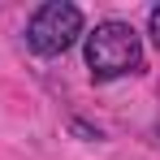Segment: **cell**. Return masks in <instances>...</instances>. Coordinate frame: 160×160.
<instances>
[{"instance_id":"obj_3","label":"cell","mask_w":160,"mask_h":160,"mask_svg":"<svg viewBox=\"0 0 160 160\" xmlns=\"http://www.w3.org/2000/svg\"><path fill=\"white\" fill-rule=\"evenodd\" d=\"M69 134H78L82 143H100V138H104L100 126H91V121H82V117H69Z\"/></svg>"},{"instance_id":"obj_2","label":"cell","mask_w":160,"mask_h":160,"mask_svg":"<svg viewBox=\"0 0 160 160\" xmlns=\"http://www.w3.org/2000/svg\"><path fill=\"white\" fill-rule=\"evenodd\" d=\"M82 35H87V18H82L78 4L74 0H48L26 22V48L43 61H52V56H65Z\"/></svg>"},{"instance_id":"obj_4","label":"cell","mask_w":160,"mask_h":160,"mask_svg":"<svg viewBox=\"0 0 160 160\" xmlns=\"http://www.w3.org/2000/svg\"><path fill=\"white\" fill-rule=\"evenodd\" d=\"M147 35H152V43H156V52H160V4L147 13Z\"/></svg>"},{"instance_id":"obj_1","label":"cell","mask_w":160,"mask_h":160,"mask_svg":"<svg viewBox=\"0 0 160 160\" xmlns=\"http://www.w3.org/2000/svg\"><path fill=\"white\" fill-rule=\"evenodd\" d=\"M82 52H87L91 78L112 82L143 69V35L121 18H104V22H95V30L82 35Z\"/></svg>"}]
</instances>
